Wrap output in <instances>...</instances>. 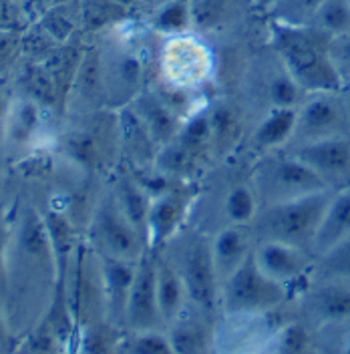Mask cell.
<instances>
[{
	"mask_svg": "<svg viewBox=\"0 0 350 354\" xmlns=\"http://www.w3.org/2000/svg\"><path fill=\"white\" fill-rule=\"evenodd\" d=\"M270 43L280 55L286 71L310 93H338L342 73L332 61L330 37L314 26L274 19L270 24Z\"/></svg>",
	"mask_w": 350,
	"mask_h": 354,
	"instance_id": "6da1fadb",
	"label": "cell"
},
{
	"mask_svg": "<svg viewBox=\"0 0 350 354\" xmlns=\"http://www.w3.org/2000/svg\"><path fill=\"white\" fill-rule=\"evenodd\" d=\"M330 198L332 192L324 189L300 198L270 203V207L260 218V232L264 240L290 243L302 250L306 245H314V238L329 207Z\"/></svg>",
	"mask_w": 350,
	"mask_h": 354,
	"instance_id": "7a4b0ae2",
	"label": "cell"
},
{
	"mask_svg": "<svg viewBox=\"0 0 350 354\" xmlns=\"http://www.w3.org/2000/svg\"><path fill=\"white\" fill-rule=\"evenodd\" d=\"M286 296V286L266 276L254 254H250L228 278L219 302L228 314H256L278 306Z\"/></svg>",
	"mask_w": 350,
	"mask_h": 354,
	"instance_id": "3957f363",
	"label": "cell"
},
{
	"mask_svg": "<svg viewBox=\"0 0 350 354\" xmlns=\"http://www.w3.org/2000/svg\"><path fill=\"white\" fill-rule=\"evenodd\" d=\"M143 240L145 238L133 227L117 199L109 198L99 203L91 221V242L97 254L137 262L143 258Z\"/></svg>",
	"mask_w": 350,
	"mask_h": 354,
	"instance_id": "277c9868",
	"label": "cell"
},
{
	"mask_svg": "<svg viewBox=\"0 0 350 354\" xmlns=\"http://www.w3.org/2000/svg\"><path fill=\"white\" fill-rule=\"evenodd\" d=\"M258 187L270 203L330 189L324 177L292 153L270 159L258 174Z\"/></svg>",
	"mask_w": 350,
	"mask_h": 354,
	"instance_id": "5b68a950",
	"label": "cell"
},
{
	"mask_svg": "<svg viewBox=\"0 0 350 354\" xmlns=\"http://www.w3.org/2000/svg\"><path fill=\"white\" fill-rule=\"evenodd\" d=\"M181 280L187 298L203 312H214L218 304V272L212 248L203 242L192 243L181 262Z\"/></svg>",
	"mask_w": 350,
	"mask_h": 354,
	"instance_id": "8992f818",
	"label": "cell"
},
{
	"mask_svg": "<svg viewBox=\"0 0 350 354\" xmlns=\"http://www.w3.org/2000/svg\"><path fill=\"white\" fill-rule=\"evenodd\" d=\"M161 320V312L157 304V262L145 256L137 262L135 278H133L125 322L133 330H154L155 324Z\"/></svg>",
	"mask_w": 350,
	"mask_h": 354,
	"instance_id": "52a82bcc",
	"label": "cell"
},
{
	"mask_svg": "<svg viewBox=\"0 0 350 354\" xmlns=\"http://www.w3.org/2000/svg\"><path fill=\"white\" fill-rule=\"evenodd\" d=\"M334 93H316L302 111H298V123L294 137L302 143L342 135L347 127V111L338 99L332 97Z\"/></svg>",
	"mask_w": 350,
	"mask_h": 354,
	"instance_id": "ba28073f",
	"label": "cell"
},
{
	"mask_svg": "<svg viewBox=\"0 0 350 354\" xmlns=\"http://www.w3.org/2000/svg\"><path fill=\"white\" fill-rule=\"evenodd\" d=\"M292 155H296L324 179L344 176L350 171V141L344 135L302 143Z\"/></svg>",
	"mask_w": 350,
	"mask_h": 354,
	"instance_id": "9c48e42d",
	"label": "cell"
},
{
	"mask_svg": "<svg viewBox=\"0 0 350 354\" xmlns=\"http://www.w3.org/2000/svg\"><path fill=\"white\" fill-rule=\"evenodd\" d=\"M258 266L262 268L266 276L280 284L298 282L308 272V258L302 248L290 245V243L264 240L262 245L254 254Z\"/></svg>",
	"mask_w": 350,
	"mask_h": 354,
	"instance_id": "30bf717a",
	"label": "cell"
},
{
	"mask_svg": "<svg viewBox=\"0 0 350 354\" xmlns=\"http://www.w3.org/2000/svg\"><path fill=\"white\" fill-rule=\"evenodd\" d=\"M97 258H99L103 300H105L107 312L115 320H125L127 298H129L137 264L129 260L105 256V254H97Z\"/></svg>",
	"mask_w": 350,
	"mask_h": 354,
	"instance_id": "8fae6325",
	"label": "cell"
},
{
	"mask_svg": "<svg viewBox=\"0 0 350 354\" xmlns=\"http://www.w3.org/2000/svg\"><path fill=\"white\" fill-rule=\"evenodd\" d=\"M187 207V199L181 194H159L155 201H151L149 221H147V240L157 248L167 242L174 232L183 221Z\"/></svg>",
	"mask_w": 350,
	"mask_h": 354,
	"instance_id": "7c38bea8",
	"label": "cell"
},
{
	"mask_svg": "<svg viewBox=\"0 0 350 354\" xmlns=\"http://www.w3.org/2000/svg\"><path fill=\"white\" fill-rule=\"evenodd\" d=\"M347 236H350V187L332 194L312 248L322 254Z\"/></svg>",
	"mask_w": 350,
	"mask_h": 354,
	"instance_id": "4fadbf2b",
	"label": "cell"
},
{
	"mask_svg": "<svg viewBox=\"0 0 350 354\" xmlns=\"http://www.w3.org/2000/svg\"><path fill=\"white\" fill-rule=\"evenodd\" d=\"M135 113L147 127L149 135L154 137L155 145H167L177 137V119L174 111L169 109L161 99L154 95H139L135 101Z\"/></svg>",
	"mask_w": 350,
	"mask_h": 354,
	"instance_id": "5bb4252c",
	"label": "cell"
},
{
	"mask_svg": "<svg viewBox=\"0 0 350 354\" xmlns=\"http://www.w3.org/2000/svg\"><path fill=\"white\" fill-rule=\"evenodd\" d=\"M115 199L121 205L127 220L133 223V227L147 240V221H149L151 201L145 187L131 176H121L117 181Z\"/></svg>",
	"mask_w": 350,
	"mask_h": 354,
	"instance_id": "9a60e30c",
	"label": "cell"
},
{
	"mask_svg": "<svg viewBox=\"0 0 350 354\" xmlns=\"http://www.w3.org/2000/svg\"><path fill=\"white\" fill-rule=\"evenodd\" d=\"M312 308L329 322L350 318V280H330L312 294Z\"/></svg>",
	"mask_w": 350,
	"mask_h": 354,
	"instance_id": "2e32d148",
	"label": "cell"
},
{
	"mask_svg": "<svg viewBox=\"0 0 350 354\" xmlns=\"http://www.w3.org/2000/svg\"><path fill=\"white\" fill-rule=\"evenodd\" d=\"M298 111L292 107H272L268 117L260 123L254 133V143L262 149L280 147L282 143L290 141L296 131Z\"/></svg>",
	"mask_w": 350,
	"mask_h": 354,
	"instance_id": "e0dca14e",
	"label": "cell"
},
{
	"mask_svg": "<svg viewBox=\"0 0 350 354\" xmlns=\"http://www.w3.org/2000/svg\"><path fill=\"white\" fill-rule=\"evenodd\" d=\"M248 240L238 227L221 230L212 243V258L219 276H230L248 258Z\"/></svg>",
	"mask_w": 350,
	"mask_h": 354,
	"instance_id": "ac0fdd59",
	"label": "cell"
},
{
	"mask_svg": "<svg viewBox=\"0 0 350 354\" xmlns=\"http://www.w3.org/2000/svg\"><path fill=\"white\" fill-rule=\"evenodd\" d=\"M187 296L181 274L165 264L157 266V304L161 318L172 320L183 306V298Z\"/></svg>",
	"mask_w": 350,
	"mask_h": 354,
	"instance_id": "d6986e66",
	"label": "cell"
},
{
	"mask_svg": "<svg viewBox=\"0 0 350 354\" xmlns=\"http://www.w3.org/2000/svg\"><path fill=\"white\" fill-rule=\"evenodd\" d=\"M119 131L123 135V145L139 159H147L154 155L155 141L147 127L139 119L135 109H123L119 115Z\"/></svg>",
	"mask_w": 350,
	"mask_h": 354,
	"instance_id": "ffe728a7",
	"label": "cell"
},
{
	"mask_svg": "<svg viewBox=\"0 0 350 354\" xmlns=\"http://www.w3.org/2000/svg\"><path fill=\"white\" fill-rule=\"evenodd\" d=\"M310 21L330 39L350 32V0H324Z\"/></svg>",
	"mask_w": 350,
	"mask_h": 354,
	"instance_id": "44dd1931",
	"label": "cell"
},
{
	"mask_svg": "<svg viewBox=\"0 0 350 354\" xmlns=\"http://www.w3.org/2000/svg\"><path fill=\"white\" fill-rule=\"evenodd\" d=\"M39 123V107L33 99L19 101L17 105H10L6 113L4 135H8L15 143H26Z\"/></svg>",
	"mask_w": 350,
	"mask_h": 354,
	"instance_id": "7402d4cb",
	"label": "cell"
},
{
	"mask_svg": "<svg viewBox=\"0 0 350 354\" xmlns=\"http://www.w3.org/2000/svg\"><path fill=\"white\" fill-rule=\"evenodd\" d=\"M155 28L165 35H181L192 26V0H167L155 8Z\"/></svg>",
	"mask_w": 350,
	"mask_h": 354,
	"instance_id": "603a6c76",
	"label": "cell"
},
{
	"mask_svg": "<svg viewBox=\"0 0 350 354\" xmlns=\"http://www.w3.org/2000/svg\"><path fill=\"white\" fill-rule=\"evenodd\" d=\"M91 129H81L66 135L65 149L73 161H77L83 167H95L101 157V147L95 137V133H89Z\"/></svg>",
	"mask_w": 350,
	"mask_h": 354,
	"instance_id": "cb8c5ba5",
	"label": "cell"
},
{
	"mask_svg": "<svg viewBox=\"0 0 350 354\" xmlns=\"http://www.w3.org/2000/svg\"><path fill=\"white\" fill-rule=\"evenodd\" d=\"M318 270L330 280H350V236L320 254Z\"/></svg>",
	"mask_w": 350,
	"mask_h": 354,
	"instance_id": "d4e9b609",
	"label": "cell"
},
{
	"mask_svg": "<svg viewBox=\"0 0 350 354\" xmlns=\"http://www.w3.org/2000/svg\"><path fill=\"white\" fill-rule=\"evenodd\" d=\"M141 79V63L133 55H123L109 66V79L105 88L109 95L117 93V88H135Z\"/></svg>",
	"mask_w": 350,
	"mask_h": 354,
	"instance_id": "484cf974",
	"label": "cell"
},
{
	"mask_svg": "<svg viewBox=\"0 0 350 354\" xmlns=\"http://www.w3.org/2000/svg\"><path fill=\"white\" fill-rule=\"evenodd\" d=\"M212 135H214V131H212L210 115L199 113V115H194L190 119V123L177 133V143L183 149H187L190 153H197L199 149L205 147V143L210 141Z\"/></svg>",
	"mask_w": 350,
	"mask_h": 354,
	"instance_id": "4316f807",
	"label": "cell"
},
{
	"mask_svg": "<svg viewBox=\"0 0 350 354\" xmlns=\"http://www.w3.org/2000/svg\"><path fill=\"white\" fill-rule=\"evenodd\" d=\"M225 214L234 223H248L256 216V194L250 187L238 185L225 198Z\"/></svg>",
	"mask_w": 350,
	"mask_h": 354,
	"instance_id": "83f0119b",
	"label": "cell"
},
{
	"mask_svg": "<svg viewBox=\"0 0 350 354\" xmlns=\"http://www.w3.org/2000/svg\"><path fill=\"white\" fill-rule=\"evenodd\" d=\"M304 88L300 87L294 77L286 71V73H280L276 75L270 85H268V99L272 103V107H296L298 101H300V93Z\"/></svg>",
	"mask_w": 350,
	"mask_h": 354,
	"instance_id": "f1b7e54d",
	"label": "cell"
},
{
	"mask_svg": "<svg viewBox=\"0 0 350 354\" xmlns=\"http://www.w3.org/2000/svg\"><path fill=\"white\" fill-rule=\"evenodd\" d=\"M230 0H192V24L197 28H212L221 22Z\"/></svg>",
	"mask_w": 350,
	"mask_h": 354,
	"instance_id": "f546056e",
	"label": "cell"
},
{
	"mask_svg": "<svg viewBox=\"0 0 350 354\" xmlns=\"http://www.w3.org/2000/svg\"><path fill=\"white\" fill-rule=\"evenodd\" d=\"M127 353L133 354H172V340L155 330H139L125 346Z\"/></svg>",
	"mask_w": 350,
	"mask_h": 354,
	"instance_id": "4dcf8cb0",
	"label": "cell"
},
{
	"mask_svg": "<svg viewBox=\"0 0 350 354\" xmlns=\"http://www.w3.org/2000/svg\"><path fill=\"white\" fill-rule=\"evenodd\" d=\"M276 353H288L298 354L308 351L310 344V334H308L306 326H302L300 322H290L276 336Z\"/></svg>",
	"mask_w": 350,
	"mask_h": 354,
	"instance_id": "1f68e13d",
	"label": "cell"
},
{
	"mask_svg": "<svg viewBox=\"0 0 350 354\" xmlns=\"http://www.w3.org/2000/svg\"><path fill=\"white\" fill-rule=\"evenodd\" d=\"M324 0H278V6H276L278 17L276 19L288 22H300L302 19H312V15L316 12V8Z\"/></svg>",
	"mask_w": 350,
	"mask_h": 354,
	"instance_id": "d6a6232c",
	"label": "cell"
},
{
	"mask_svg": "<svg viewBox=\"0 0 350 354\" xmlns=\"http://www.w3.org/2000/svg\"><path fill=\"white\" fill-rule=\"evenodd\" d=\"M174 353H201L205 348V338L197 326H179L169 336Z\"/></svg>",
	"mask_w": 350,
	"mask_h": 354,
	"instance_id": "836d02e7",
	"label": "cell"
},
{
	"mask_svg": "<svg viewBox=\"0 0 350 354\" xmlns=\"http://www.w3.org/2000/svg\"><path fill=\"white\" fill-rule=\"evenodd\" d=\"M330 57L336 63V66L342 68H350V32L332 37L329 44Z\"/></svg>",
	"mask_w": 350,
	"mask_h": 354,
	"instance_id": "e575fe53",
	"label": "cell"
},
{
	"mask_svg": "<svg viewBox=\"0 0 350 354\" xmlns=\"http://www.w3.org/2000/svg\"><path fill=\"white\" fill-rule=\"evenodd\" d=\"M6 254H8V232L4 227H0V294L6 292V284H8Z\"/></svg>",
	"mask_w": 350,
	"mask_h": 354,
	"instance_id": "d590c367",
	"label": "cell"
},
{
	"mask_svg": "<svg viewBox=\"0 0 350 354\" xmlns=\"http://www.w3.org/2000/svg\"><path fill=\"white\" fill-rule=\"evenodd\" d=\"M8 107H10V103L0 95V137L4 135V123H6V113H8Z\"/></svg>",
	"mask_w": 350,
	"mask_h": 354,
	"instance_id": "8d00e7d4",
	"label": "cell"
},
{
	"mask_svg": "<svg viewBox=\"0 0 350 354\" xmlns=\"http://www.w3.org/2000/svg\"><path fill=\"white\" fill-rule=\"evenodd\" d=\"M147 2H149V4H151V8H157V6H161V4H163V2H167V0H147Z\"/></svg>",
	"mask_w": 350,
	"mask_h": 354,
	"instance_id": "74e56055",
	"label": "cell"
},
{
	"mask_svg": "<svg viewBox=\"0 0 350 354\" xmlns=\"http://www.w3.org/2000/svg\"><path fill=\"white\" fill-rule=\"evenodd\" d=\"M4 334V318H2V310H0V338Z\"/></svg>",
	"mask_w": 350,
	"mask_h": 354,
	"instance_id": "f35d334b",
	"label": "cell"
},
{
	"mask_svg": "<svg viewBox=\"0 0 350 354\" xmlns=\"http://www.w3.org/2000/svg\"><path fill=\"white\" fill-rule=\"evenodd\" d=\"M17 0H0V6H6V4H15Z\"/></svg>",
	"mask_w": 350,
	"mask_h": 354,
	"instance_id": "ab89813d",
	"label": "cell"
}]
</instances>
